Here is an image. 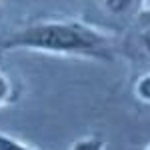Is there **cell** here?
I'll return each instance as SVG.
<instances>
[{"label": "cell", "instance_id": "obj_2", "mask_svg": "<svg viewBox=\"0 0 150 150\" xmlns=\"http://www.w3.org/2000/svg\"><path fill=\"white\" fill-rule=\"evenodd\" d=\"M70 150H104V142L98 138H84L74 142Z\"/></svg>", "mask_w": 150, "mask_h": 150}, {"label": "cell", "instance_id": "obj_7", "mask_svg": "<svg viewBox=\"0 0 150 150\" xmlns=\"http://www.w3.org/2000/svg\"><path fill=\"white\" fill-rule=\"evenodd\" d=\"M142 40H144V46H146V50L150 52V30H146V32H144V38H142Z\"/></svg>", "mask_w": 150, "mask_h": 150}, {"label": "cell", "instance_id": "obj_4", "mask_svg": "<svg viewBox=\"0 0 150 150\" xmlns=\"http://www.w3.org/2000/svg\"><path fill=\"white\" fill-rule=\"evenodd\" d=\"M100 2H102L110 12H114V14H120V12L128 10L130 4H132V0H100Z\"/></svg>", "mask_w": 150, "mask_h": 150}, {"label": "cell", "instance_id": "obj_3", "mask_svg": "<svg viewBox=\"0 0 150 150\" xmlns=\"http://www.w3.org/2000/svg\"><path fill=\"white\" fill-rule=\"evenodd\" d=\"M0 150H32V148H28L22 142H18V140H14L0 132Z\"/></svg>", "mask_w": 150, "mask_h": 150}, {"label": "cell", "instance_id": "obj_8", "mask_svg": "<svg viewBox=\"0 0 150 150\" xmlns=\"http://www.w3.org/2000/svg\"><path fill=\"white\" fill-rule=\"evenodd\" d=\"M148 150H150V148H148Z\"/></svg>", "mask_w": 150, "mask_h": 150}, {"label": "cell", "instance_id": "obj_1", "mask_svg": "<svg viewBox=\"0 0 150 150\" xmlns=\"http://www.w3.org/2000/svg\"><path fill=\"white\" fill-rule=\"evenodd\" d=\"M6 48H26V50H42L54 54H82V56H104L102 38L72 22H42L28 26L10 36Z\"/></svg>", "mask_w": 150, "mask_h": 150}, {"label": "cell", "instance_id": "obj_6", "mask_svg": "<svg viewBox=\"0 0 150 150\" xmlns=\"http://www.w3.org/2000/svg\"><path fill=\"white\" fill-rule=\"evenodd\" d=\"M136 94H138L142 100L150 102V74L142 76L138 80V84H136Z\"/></svg>", "mask_w": 150, "mask_h": 150}, {"label": "cell", "instance_id": "obj_5", "mask_svg": "<svg viewBox=\"0 0 150 150\" xmlns=\"http://www.w3.org/2000/svg\"><path fill=\"white\" fill-rule=\"evenodd\" d=\"M10 96H12V84H10V80L0 72V106L4 102H8Z\"/></svg>", "mask_w": 150, "mask_h": 150}]
</instances>
